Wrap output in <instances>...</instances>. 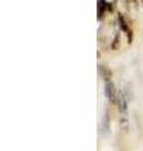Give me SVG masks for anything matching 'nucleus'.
Here are the masks:
<instances>
[{"mask_svg":"<svg viewBox=\"0 0 143 151\" xmlns=\"http://www.w3.org/2000/svg\"><path fill=\"white\" fill-rule=\"evenodd\" d=\"M108 8V4L104 0H98V19H102L104 15V12Z\"/></svg>","mask_w":143,"mask_h":151,"instance_id":"obj_4","label":"nucleus"},{"mask_svg":"<svg viewBox=\"0 0 143 151\" xmlns=\"http://www.w3.org/2000/svg\"><path fill=\"white\" fill-rule=\"evenodd\" d=\"M99 73H101V76H102V78L104 79V81H111V78H112V70L109 69V68H107L106 65H99Z\"/></svg>","mask_w":143,"mask_h":151,"instance_id":"obj_2","label":"nucleus"},{"mask_svg":"<svg viewBox=\"0 0 143 151\" xmlns=\"http://www.w3.org/2000/svg\"><path fill=\"white\" fill-rule=\"evenodd\" d=\"M118 24H119V28H121V30L126 32V33L129 32V28H128V24H127V22L124 20V18H123L122 14H119V15H118Z\"/></svg>","mask_w":143,"mask_h":151,"instance_id":"obj_5","label":"nucleus"},{"mask_svg":"<svg viewBox=\"0 0 143 151\" xmlns=\"http://www.w3.org/2000/svg\"><path fill=\"white\" fill-rule=\"evenodd\" d=\"M118 39H119V37L117 35L116 39H114V42H113V47H112L113 49H117V48H118Z\"/></svg>","mask_w":143,"mask_h":151,"instance_id":"obj_6","label":"nucleus"},{"mask_svg":"<svg viewBox=\"0 0 143 151\" xmlns=\"http://www.w3.org/2000/svg\"><path fill=\"white\" fill-rule=\"evenodd\" d=\"M104 92H106V96L112 102H116V87H114L113 82H111V81L106 82V86H104Z\"/></svg>","mask_w":143,"mask_h":151,"instance_id":"obj_1","label":"nucleus"},{"mask_svg":"<svg viewBox=\"0 0 143 151\" xmlns=\"http://www.w3.org/2000/svg\"><path fill=\"white\" fill-rule=\"evenodd\" d=\"M132 40H133V32L129 30L128 32V43H132Z\"/></svg>","mask_w":143,"mask_h":151,"instance_id":"obj_7","label":"nucleus"},{"mask_svg":"<svg viewBox=\"0 0 143 151\" xmlns=\"http://www.w3.org/2000/svg\"><path fill=\"white\" fill-rule=\"evenodd\" d=\"M117 103H118L119 111H121V112H126V110H127V102H126V98H124V96H123V93H118L117 94Z\"/></svg>","mask_w":143,"mask_h":151,"instance_id":"obj_3","label":"nucleus"}]
</instances>
